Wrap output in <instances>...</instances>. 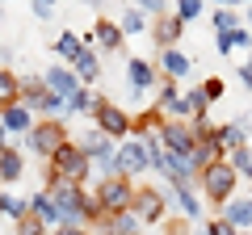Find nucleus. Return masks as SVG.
<instances>
[{
	"mask_svg": "<svg viewBox=\"0 0 252 235\" xmlns=\"http://www.w3.org/2000/svg\"><path fill=\"white\" fill-rule=\"evenodd\" d=\"M130 206H135V189H130L122 176H109V181L101 185V193H97V210H105V214H126Z\"/></svg>",
	"mask_w": 252,
	"mask_h": 235,
	"instance_id": "nucleus-1",
	"label": "nucleus"
},
{
	"mask_svg": "<svg viewBox=\"0 0 252 235\" xmlns=\"http://www.w3.org/2000/svg\"><path fill=\"white\" fill-rule=\"evenodd\" d=\"M51 172L63 176V181H80L84 172H89V155H84L76 143H63L59 151L51 155Z\"/></svg>",
	"mask_w": 252,
	"mask_h": 235,
	"instance_id": "nucleus-2",
	"label": "nucleus"
},
{
	"mask_svg": "<svg viewBox=\"0 0 252 235\" xmlns=\"http://www.w3.org/2000/svg\"><path fill=\"white\" fill-rule=\"evenodd\" d=\"M202 185H206V193L215 202H223V198H231V189H235V172L227 168V164H210V168L202 172Z\"/></svg>",
	"mask_w": 252,
	"mask_h": 235,
	"instance_id": "nucleus-3",
	"label": "nucleus"
},
{
	"mask_svg": "<svg viewBox=\"0 0 252 235\" xmlns=\"http://www.w3.org/2000/svg\"><path fill=\"white\" fill-rule=\"evenodd\" d=\"M97 122H101V130L114 135V139H122L126 126H130V118H126L118 105H105V101H97Z\"/></svg>",
	"mask_w": 252,
	"mask_h": 235,
	"instance_id": "nucleus-4",
	"label": "nucleus"
},
{
	"mask_svg": "<svg viewBox=\"0 0 252 235\" xmlns=\"http://www.w3.org/2000/svg\"><path fill=\"white\" fill-rule=\"evenodd\" d=\"M21 92H26V101H30L34 109H46V114H59V109H67V105H63V97H55L51 88H42V84H34V80L21 84Z\"/></svg>",
	"mask_w": 252,
	"mask_h": 235,
	"instance_id": "nucleus-5",
	"label": "nucleus"
},
{
	"mask_svg": "<svg viewBox=\"0 0 252 235\" xmlns=\"http://www.w3.org/2000/svg\"><path fill=\"white\" fill-rule=\"evenodd\" d=\"M63 143H67V135H63V126H55V122H46V126L34 130V151H42V155H55Z\"/></svg>",
	"mask_w": 252,
	"mask_h": 235,
	"instance_id": "nucleus-6",
	"label": "nucleus"
},
{
	"mask_svg": "<svg viewBox=\"0 0 252 235\" xmlns=\"http://www.w3.org/2000/svg\"><path fill=\"white\" fill-rule=\"evenodd\" d=\"M130 214L152 218V223H156V218L164 214V198H160L156 189H139V193H135V206H130Z\"/></svg>",
	"mask_w": 252,
	"mask_h": 235,
	"instance_id": "nucleus-7",
	"label": "nucleus"
},
{
	"mask_svg": "<svg viewBox=\"0 0 252 235\" xmlns=\"http://www.w3.org/2000/svg\"><path fill=\"white\" fill-rule=\"evenodd\" d=\"M164 139H168V151L172 155H193V147H198V135H193V130H185V126H168L164 130Z\"/></svg>",
	"mask_w": 252,
	"mask_h": 235,
	"instance_id": "nucleus-8",
	"label": "nucleus"
},
{
	"mask_svg": "<svg viewBox=\"0 0 252 235\" xmlns=\"http://www.w3.org/2000/svg\"><path fill=\"white\" fill-rule=\"evenodd\" d=\"M114 168H122V172H143V168H147V151H143V147H135V143H126L122 151L114 155Z\"/></svg>",
	"mask_w": 252,
	"mask_h": 235,
	"instance_id": "nucleus-9",
	"label": "nucleus"
},
{
	"mask_svg": "<svg viewBox=\"0 0 252 235\" xmlns=\"http://www.w3.org/2000/svg\"><path fill=\"white\" fill-rule=\"evenodd\" d=\"M46 88L55 92V97H76V76L72 72H63V67H51V76H46Z\"/></svg>",
	"mask_w": 252,
	"mask_h": 235,
	"instance_id": "nucleus-10",
	"label": "nucleus"
},
{
	"mask_svg": "<svg viewBox=\"0 0 252 235\" xmlns=\"http://www.w3.org/2000/svg\"><path fill=\"white\" fill-rule=\"evenodd\" d=\"M34 214L42 218V223H59V218H63V210L55 206V198H51V193H38V198H34Z\"/></svg>",
	"mask_w": 252,
	"mask_h": 235,
	"instance_id": "nucleus-11",
	"label": "nucleus"
},
{
	"mask_svg": "<svg viewBox=\"0 0 252 235\" xmlns=\"http://www.w3.org/2000/svg\"><path fill=\"white\" fill-rule=\"evenodd\" d=\"M17 92H21V84H17V76H13V72H4V67H0V105L9 109L13 101H17Z\"/></svg>",
	"mask_w": 252,
	"mask_h": 235,
	"instance_id": "nucleus-12",
	"label": "nucleus"
},
{
	"mask_svg": "<svg viewBox=\"0 0 252 235\" xmlns=\"http://www.w3.org/2000/svg\"><path fill=\"white\" fill-rule=\"evenodd\" d=\"M227 223H231V227H252V202H231Z\"/></svg>",
	"mask_w": 252,
	"mask_h": 235,
	"instance_id": "nucleus-13",
	"label": "nucleus"
},
{
	"mask_svg": "<svg viewBox=\"0 0 252 235\" xmlns=\"http://www.w3.org/2000/svg\"><path fill=\"white\" fill-rule=\"evenodd\" d=\"M21 176V155L17 151H4L0 155V181H17Z\"/></svg>",
	"mask_w": 252,
	"mask_h": 235,
	"instance_id": "nucleus-14",
	"label": "nucleus"
},
{
	"mask_svg": "<svg viewBox=\"0 0 252 235\" xmlns=\"http://www.w3.org/2000/svg\"><path fill=\"white\" fill-rule=\"evenodd\" d=\"M4 130H30V114L21 105H9L4 109Z\"/></svg>",
	"mask_w": 252,
	"mask_h": 235,
	"instance_id": "nucleus-15",
	"label": "nucleus"
},
{
	"mask_svg": "<svg viewBox=\"0 0 252 235\" xmlns=\"http://www.w3.org/2000/svg\"><path fill=\"white\" fill-rule=\"evenodd\" d=\"M164 67H168V76H172V80H181V76L189 72V59H185L181 51H168V55H164Z\"/></svg>",
	"mask_w": 252,
	"mask_h": 235,
	"instance_id": "nucleus-16",
	"label": "nucleus"
},
{
	"mask_svg": "<svg viewBox=\"0 0 252 235\" xmlns=\"http://www.w3.org/2000/svg\"><path fill=\"white\" fill-rule=\"evenodd\" d=\"M101 67H97V55H89V51H80L76 55V76H84V80H93Z\"/></svg>",
	"mask_w": 252,
	"mask_h": 235,
	"instance_id": "nucleus-17",
	"label": "nucleus"
},
{
	"mask_svg": "<svg viewBox=\"0 0 252 235\" xmlns=\"http://www.w3.org/2000/svg\"><path fill=\"white\" fill-rule=\"evenodd\" d=\"M97 38H101V46H118L122 42V29L114 21H97Z\"/></svg>",
	"mask_w": 252,
	"mask_h": 235,
	"instance_id": "nucleus-18",
	"label": "nucleus"
},
{
	"mask_svg": "<svg viewBox=\"0 0 252 235\" xmlns=\"http://www.w3.org/2000/svg\"><path fill=\"white\" fill-rule=\"evenodd\" d=\"M130 80H135V88H143V84H152V63H143V59H135V63H130Z\"/></svg>",
	"mask_w": 252,
	"mask_h": 235,
	"instance_id": "nucleus-19",
	"label": "nucleus"
},
{
	"mask_svg": "<svg viewBox=\"0 0 252 235\" xmlns=\"http://www.w3.org/2000/svg\"><path fill=\"white\" fill-rule=\"evenodd\" d=\"M80 51H84V46H80V38H76V34H63V38H59V55H67V59H76Z\"/></svg>",
	"mask_w": 252,
	"mask_h": 235,
	"instance_id": "nucleus-20",
	"label": "nucleus"
},
{
	"mask_svg": "<svg viewBox=\"0 0 252 235\" xmlns=\"http://www.w3.org/2000/svg\"><path fill=\"white\" fill-rule=\"evenodd\" d=\"M244 42H252V38H248V34H240V29H231V34L219 38V51H231V46H244Z\"/></svg>",
	"mask_w": 252,
	"mask_h": 235,
	"instance_id": "nucleus-21",
	"label": "nucleus"
},
{
	"mask_svg": "<svg viewBox=\"0 0 252 235\" xmlns=\"http://www.w3.org/2000/svg\"><path fill=\"white\" fill-rule=\"evenodd\" d=\"M219 139H223L227 147H235V151L244 147V130H240V126H223V135H219Z\"/></svg>",
	"mask_w": 252,
	"mask_h": 235,
	"instance_id": "nucleus-22",
	"label": "nucleus"
},
{
	"mask_svg": "<svg viewBox=\"0 0 252 235\" xmlns=\"http://www.w3.org/2000/svg\"><path fill=\"white\" fill-rule=\"evenodd\" d=\"M198 13H202L198 0H185V4H177V21H189V17H198Z\"/></svg>",
	"mask_w": 252,
	"mask_h": 235,
	"instance_id": "nucleus-23",
	"label": "nucleus"
},
{
	"mask_svg": "<svg viewBox=\"0 0 252 235\" xmlns=\"http://www.w3.org/2000/svg\"><path fill=\"white\" fill-rule=\"evenodd\" d=\"M130 227H135V214L126 210V214H114V235L122 231V235H130Z\"/></svg>",
	"mask_w": 252,
	"mask_h": 235,
	"instance_id": "nucleus-24",
	"label": "nucleus"
},
{
	"mask_svg": "<svg viewBox=\"0 0 252 235\" xmlns=\"http://www.w3.org/2000/svg\"><path fill=\"white\" fill-rule=\"evenodd\" d=\"M122 29H126V34H135V29H143V13H135V9H130V13L122 17Z\"/></svg>",
	"mask_w": 252,
	"mask_h": 235,
	"instance_id": "nucleus-25",
	"label": "nucleus"
},
{
	"mask_svg": "<svg viewBox=\"0 0 252 235\" xmlns=\"http://www.w3.org/2000/svg\"><path fill=\"white\" fill-rule=\"evenodd\" d=\"M72 109H97V101H93L89 92L80 88V92H76V97H72Z\"/></svg>",
	"mask_w": 252,
	"mask_h": 235,
	"instance_id": "nucleus-26",
	"label": "nucleus"
},
{
	"mask_svg": "<svg viewBox=\"0 0 252 235\" xmlns=\"http://www.w3.org/2000/svg\"><path fill=\"white\" fill-rule=\"evenodd\" d=\"M235 164H240L244 176H252V151H244V147H240V151H235Z\"/></svg>",
	"mask_w": 252,
	"mask_h": 235,
	"instance_id": "nucleus-27",
	"label": "nucleus"
},
{
	"mask_svg": "<svg viewBox=\"0 0 252 235\" xmlns=\"http://www.w3.org/2000/svg\"><path fill=\"white\" fill-rule=\"evenodd\" d=\"M21 235H42V218H21Z\"/></svg>",
	"mask_w": 252,
	"mask_h": 235,
	"instance_id": "nucleus-28",
	"label": "nucleus"
},
{
	"mask_svg": "<svg viewBox=\"0 0 252 235\" xmlns=\"http://www.w3.org/2000/svg\"><path fill=\"white\" fill-rule=\"evenodd\" d=\"M231 26H235V17H231V13H215V29H223V34H231Z\"/></svg>",
	"mask_w": 252,
	"mask_h": 235,
	"instance_id": "nucleus-29",
	"label": "nucleus"
},
{
	"mask_svg": "<svg viewBox=\"0 0 252 235\" xmlns=\"http://www.w3.org/2000/svg\"><path fill=\"white\" fill-rule=\"evenodd\" d=\"M202 92H206V101L210 97H223V80H206V88H202Z\"/></svg>",
	"mask_w": 252,
	"mask_h": 235,
	"instance_id": "nucleus-30",
	"label": "nucleus"
},
{
	"mask_svg": "<svg viewBox=\"0 0 252 235\" xmlns=\"http://www.w3.org/2000/svg\"><path fill=\"white\" fill-rule=\"evenodd\" d=\"M210 235H231V223H227V218L219 223V218H215V223H210Z\"/></svg>",
	"mask_w": 252,
	"mask_h": 235,
	"instance_id": "nucleus-31",
	"label": "nucleus"
},
{
	"mask_svg": "<svg viewBox=\"0 0 252 235\" xmlns=\"http://www.w3.org/2000/svg\"><path fill=\"white\" fill-rule=\"evenodd\" d=\"M160 34H164V42H172V38H177V17H172V21H164V29H160Z\"/></svg>",
	"mask_w": 252,
	"mask_h": 235,
	"instance_id": "nucleus-32",
	"label": "nucleus"
},
{
	"mask_svg": "<svg viewBox=\"0 0 252 235\" xmlns=\"http://www.w3.org/2000/svg\"><path fill=\"white\" fill-rule=\"evenodd\" d=\"M240 80H244V84H252V63H248V67H240Z\"/></svg>",
	"mask_w": 252,
	"mask_h": 235,
	"instance_id": "nucleus-33",
	"label": "nucleus"
},
{
	"mask_svg": "<svg viewBox=\"0 0 252 235\" xmlns=\"http://www.w3.org/2000/svg\"><path fill=\"white\" fill-rule=\"evenodd\" d=\"M63 235H89V231H63Z\"/></svg>",
	"mask_w": 252,
	"mask_h": 235,
	"instance_id": "nucleus-34",
	"label": "nucleus"
},
{
	"mask_svg": "<svg viewBox=\"0 0 252 235\" xmlns=\"http://www.w3.org/2000/svg\"><path fill=\"white\" fill-rule=\"evenodd\" d=\"M0 210H9V202H4V198H0Z\"/></svg>",
	"mask_w": 252,
	"mask_h": 235,
	"instance_id": "nucleus-35",
	"label": "nucleus"
},
{
	"mask_svg": "<svg viewBox=\"0 0 252 235\" xmlns=\"http://www.w3.org/2000/svg\"><path fill=\"white\" fill-rule=\"evenodd\" d=\"M248 17H252V13H248Z\"/></svg>",
	"mask_w": 252,
	"mask_h": 235,
	"instance_id": "nucleus-36",
	"label": "nucleus"
},
{
	"mask_svg": "<svg viewBox=\"0 0 252 235\" xmlns=\"http://www.w3.org/2000/svg\"><path fill=\"white\" fill-rule=\"evenodd\" d=\"M0 155H4V151H0Z\"/></svg>",
	"mask_w": 252,
	"mask_h": 235,
	"instance_id": "nucleus-37",
	"label": "nucleus"
}]
</instances>
